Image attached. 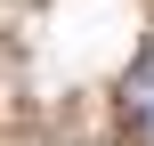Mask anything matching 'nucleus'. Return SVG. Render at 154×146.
<instances>
[{
	"label": "nucleus",
	"instance_id": "f03ea898",
	"mask_svg": "<svg viewBox=\"0 0 154 146\" xmlns=\"http://www.w3.org/2000/svg\"><path fill=\"white\" fill-rule=\"evenodd\" d=\"M130 130H138V146H154V114H138V122H130Z\"/></svg>",
	"mask_w": 154,
	"mask_h": 146
},
{
	"label": "nucleus",
	"instance_id": "f257e3e1",
	"mask_svg": "<svg viewBox=\"0 0 154 146\" xmlns=\"http://www.w3.org/2000/svg\"><path fill=\"white\" fill-rule=\"evenodd\" d=\"M122 114H130V122L154 114V57H138V65L122 73Z\"/></svg>",
	"mask_w": 154,
	"mask_h": 146
}]
</instances>
